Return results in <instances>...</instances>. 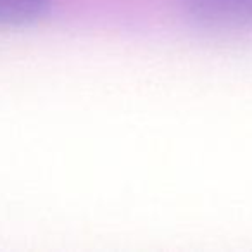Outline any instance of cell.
Wrapping results in <instances>:
<instances>
[{
  "label": "cell",
  "mask_w": 252,
  "mask_h": 252,
  "mask_svg": "<svg viewBox=\"0 0 252 252\" xmlns=\"http://www.w3.org/2000/svg\"><path fill=\"white\" fill-rule=\"evenodd\" d=\"M182 7L189 21L200 28L252 26V0H182Z\"/></svg>",
  "instance_id": "cell-1"
},
{
  "label": "cell",
  "mask_w": 252,
  "mask_h": 252,
  "mask_svg": "<svg viewBox=\"0 0 252 252\" xmlns=\"http://www.w3.org/2000/svg\"><path fill=\"white\" fill-rule=\"evenodd\" d=\"M50 0H0V26H26L47 16Z\"/></svg>",
  "instance_id": "cell-2"
}]
</instances>
